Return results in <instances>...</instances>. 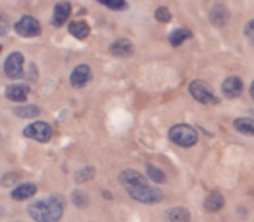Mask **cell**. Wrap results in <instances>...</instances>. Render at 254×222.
Instances as JSON below:
<instances>
[{"mask_svg": "<svg viewBox=\"0 0 254 222\" xmlns=\"http://www.w3.org/2000/svg\"><path fill=\"white\" fill-rule=\"evenodd\" d=\"M120 184L128 191V195L140 203H157L163 200V193L147 182V179L137 170H123L120 174Z\"/></svg>", "mask_w": 254, "mask_h": 222, "instance_id": "cell-1", "label": "cell"}, {"mask_svg": "<svg viewBox=\"0 0 254 222\" xmlns=\"http://www.w3.org/2000/svg\"><path fill=\"white\" fill-rule=\"evenodd\" d=\"M28 214L35 222H59L64 214V198L61 195H52L28 207Z\"/></svg>", "mask_w": 254, "mask_h": 222, "instance_id": "cell-2", "label": "cell"}, {"mask_svg": "<svg viewBox=\"0 0 254 222\" xmlns=\"http://www.w3.org/2000/svg\"><path fill=\"white\" fill-rule=\"evenodd\" d=\"M170 139L182 148H192L199 141V135L194 127L187 123H178L170 128Z\"/></svg>", "mask_w": 254, "mask_h": 222, "instance_id": "cell-3", "label": "cell"}, {"mask_svg": "<svg viewBox=\"0 0 254 222\" xmlns=\"http://www.w3.org/2000/svg\"><path fill=\"white\" fill-rule=\"evenodd\" d=\"M189 92H190V96L195 101L202 103V105H218V103H220V99L213 94V91L201 80L192 82V84L189 85Z\"/></svg>", "mask_w": 254, "mask_h": 222, "instance_id": "cell-4", "label": "cell"}, {"mask_svg": "<svg viewBox=\"0 0 254 222\" xmlns=\"http://www.w3.org/2000/svg\"><path fill=\"white\" fill-rule=\"evenodd\" d=\"M23 134L26 135V137L33 139V141L47 142V141H51V137H52V128H51V125L45 123V121H35V123L28 125V127L24 128Z\"/></svg>", "mask_w": 254, "mask_h": 222, "instance_id": "cell-5", "label": "cell"}, {"mask_svg": "<svg viewBox=\"0 0 254 222\" xmlns=\"http://www.w3.org/2000/svg\"><path fill=\"white\" fill-rule=\"evenodd\" d=\"M16 33H19L21 37H26V38H31V37H38L42 31V26L35 17L31 16H23L19 21L16 23L14 26Z\"/></svg>", "mask_w": 254, "mask_h": 222, "instance_id": "cell-6", "label": "cell"}, {"mask_svg": "<svg viewBox=\"0 0 254 222\" xmlns=\"http://www.w3.org/2000/svg\"><path fill=\"white\" fill-rule=\"evenodd\" d=\"M23 66H24V57L21 52H12L9 54V57L5 59V64H3V71L9 78L16 80V78L23 77Z\"/></svg>", "mask_w": 254, "mask_h": 222, "instance_id": "cell-7", "label": "cell"}, {"mask_svg": "<svg viewBox=\"0 0 254 222\" xmlns=\"http://www.w3.org/2000/svg\"><path fill=\"white\" fill-rule=\"evenodd\" d=\"M30 91L31 89L28 84H14V85H9V87H7L5 98L14 103H23V101H26Z\"/></svg>", "mask_w": 254, "mask_h": 222, "instance_id": "cell-8", "label": "cell"}, {"mask_svg": "<svg viewBox=\"0 0 254 222\" xmlns=\"http://www.w3.org/2000/svg\"><path fill=\"white\" fill-rule=\"evenodd\" d=\"M92 77V71H90V66L88 64H78L76 68L73 70L69 77V82L73 87H83Z\"/></svg>", "mask_w": 254, "mask_h": 222, "instance_id": "cell-9", "label": "cell"}, {"mask_svg": "<svg viewBox=\"0 0 254 222\" xmlns=\"http://www.w3.org/2000/svg\"><path fill=\"white\" fill-rule=\"evenodd\" d=\"M221 91H223V94L227 96V98L235 99V98H239V96L242 94V91H244V85H242V80L239 77H230V78H227V80L223 82V87H221Z\"/></svg>", "mask_w": 254, "mask_h": 222, "instance_id": "cell-10", "label": "cell"}, {"mask_svg": "<svg viewBox=\"0 0 254 222\" xmlns=\"http://www.w3.org/2000/svg\"><path fill=\"white\" fill-rule=\"evenodd\" d=\"M109 52L116 57H130L133 54V45L127 38H118L116 42H113L109 47Z\"/></svg>", "mask_w": 254, "mask_h": 222, "instance_id": "cell-11", "label": "cell"}, {"mask_svg": "<svg viewBox=\"0 0 254 222\" xmlns=\"http://www.w3.org/2000/svg\"><path fill=\"white\" fill-rule=\"evenodd\" d=\"M71 14V3L69 2H61L54 7V16H52V24L54 26H63Z\"/></svg>", "mask_w": 254, "mask_h": 222, "instance_id": "cell-12", "label": "cell"}, {"mask_svg": "<svg viewBox=\"0 0 254 222\" xmlns=\"http://www.w3.org/2000/svg\"><path fill=\"white\" fill-rule=\"evenodd\" d=\"M209 21L214 24V26L223 28L225 24H227V21H228V9L225 5H221V3L214 5L213 9H211V12H209Z\"/></svg>", "mask_w": 254, "mask_h": 222, "instance_id": "cell-13", "label": "cell"}, {"mask_svg": "<svg viewBox=\"0 0 254 222\" xmlns=\"http://www.w3.org/2000/svg\"><path fill=\"white\" fill-rule=\"evenodd\" d=\"M35 195H37V186L21 184L12 191V200L14 202H24V200H30L31 196H35Z\"/></svg>", "mask_w": 254, "mask_h": 222, "instance_id": "cell-14", "label": "cell"}, {"mask_svg": "<svg viewBox=\"0 0 254 222\" xmlns=\"http://www.w3.org/2000/svg\"><path fill=\"white\" fill-rule=\"evenodd\" d=\"M225 205V198L221 193L218 191H213L207 195L206 202H204V207H206L207 212H218V210H221Z\"/></svg>", "mask_w": 254, "mask_h": 222, "instance_id": "cell-15", "label": "cell"}, {"mask_svg": "<svg viewBox=\"0 0 254 222\" xmlns=\"http://www.w3.org/2000/svg\"><path fill=\"white\" fill-rule=\"evenodd\" d=\"M168 222H190V212L184 207H175L166 212Z\"/></svg>", "mask_w": 254, "mask_h": 222, "instance_id": "cell-16", "label": "cell"}, {"mask_svg": "<svg viewBox=\"0 0 254 222\" xmlns=\"http://www.w3.org/2000/svg\"><path fill=\"white\" fill-rule=\"evenodd\" d=\"M69 33L73 35V37L83 40V38H87L88 35H90V26H88L85 21H73V23L69 24Z\"/></svg>", "mask_w": 254, "mask_h": 222, "instance_id": "cell-17", "label": "cell"}, {"mask_svg": "<svg viewBox=\"0 0 254 222\" xmlns=\"http://www.w3.org/2000/svg\"><path fill=\"white\" fill-rule=\"evenodd\" d=\"M234 127L237 132L244 135H254V120L253 118H237L234 121Z\"/></svg>", "mask_w": 254, "mask_h": 222, "instance_id": "cell-18", "label": "cell"}, {"mask_svg": "<svg viewBox=\"0 0 254 222\" xmlns=\"http://www.w3.org/2000/svg\"><path fill=\"white\" fill-rule=\"evenodd\" d=\"M190 37H192L190 30H187V28H177V30L170 35V42H171V45L178 47V45H182L187 38H190Z\"/></svg>", "mask_w": 254, "mask_h": 222, "instance_id": "cell-19", "label": "cell"}, {"mask_svg": "<svg viewBox=\"0 0 254 222\" xmlns=\"http://www.w3.org/2000/svg\"><path fill=\"white\" fill-rule=\"evenodd\" d=\"M42 111L38 106L35 105H30V106H17V108H14V114L19 118H35L38 116Z\"/></svg>", "mask_w": 254, "mask_h": 222, "instance_id": "cell-20", "label": "cell"}, {"mask_svg": "<svg viewBox=\"0 0 254 222\" xmlns=\"http://www.w3.org/2000/svg\"><path fill=\"white\" fill-rule=\"evenodd\" d=\"M145 168H147V175H149V179H151V181L157 182V184H163V182H166V175H164L157 167L147 163V167H145Z\"/></svg>", "mask_w": 254, "mask_h": 222, "instance_id": "cell-21", "label": "cell"}, {"mask_svg": "<svg viewBox=\"0 0 254 222\" xmlns=\"http://www.w3.org/2000/svg\"><path fill=\"white\" fill-rule=\"evenodd\" d=\"M71 202H73V205L76 207V209H85V207L88 205V195L83 191H74L73 195H71Z\"/></svg>", "mask_w": 254, "mask_h": 222, "instance_id": "cell-22", "label": "cell"}, {"mask_svg": "<svg viewBox=\"0 0 254 222\" xmlns=\"http://www.w3.org/2000/svg\"><path fill=\"white\" fill-rule=\"evenodd\" d=\"M94 175H95L94 167H85V168H81V170L76 172L74 179H76V182H87V181H90Z\"/></svg>", "mask_w": 254, "mask_h": 222, "instance_id": "cell-23", "label": "cell"}, {"mask_svg": "<svg viewBox=\"0 0 254 222\" xmlns=\"http://www.w3.org/2000/svg\"><path fill=\"white\" fill-rule=\"evenodd\" d=\"M156 19L159 23H170L171 21V12L168 7H157L156 9Z\"/></svg>", "mask_w": 254, "mask_h": 222, "instance_id": "cell-24", "label": "cell"}, {"mask_svg": "<svg viewBox=\"0 0 254 222\" xmlns=\"http://www.w3.org/2000/svg\"><path fill=\"white\" fill-rule=\"evenodd\" d=\"M7 31H9V19L3 14H0V37L7 35Z\"/></svg>", "mask_w": 254, "mask_h": 222, "instance_id": "cell-25", "label": "cell"}, {"mask_svg": "<svg viewBox=\"0 0 254 222\" xmlns=\"http://www.w3.org/2000/svg\"><path fill=\"white\" fill-rule=\"evenodd\" d=\"M104 5L109 7V9H116V10H123L128 7L127 2H104Z\"/></svg>", "mask_w": 254, "mask_h": 222, "instance_id": "cell-26", "label": "cell"}, {"mask_svg": "<svg viewBox=\"0 0 254 222\" xmlns=\"http://www.w3.org/2000/svg\"><path fill=\"white\" fill-rule=\"evenodd\" d=\"M246 37L251 38V40L254 42V19L249 21L248 26H246Z\"/></svg>", "mask_w": 254, "mask_h": 222, "instance_id": "cell-27", "label": "cell"}, {"mask_svg": "<svg viewBox=\"0 0 254 222\" xmlns=\"http://www.w3.org/2000/svg\"><path fill=\"white\" fill-rule=\"evenodd\" d=\"M10 179H19V175H17V174H9V175H5V177L2 179V186H10V184H14V181H10Z\"/></svg>", "mask_w": 254, "mask_h": 222, "instance_id": "cell-28", "label": "cell"}, {"mask_svg": "<svg viewBox=\"0 0 254 222\" xmlns=\"http://www.w3.org/2000/svg\"><path fill=\"white\" fill-rule=\"evenodd\" d=\"M249 94H251V98H253V101H254V82L251 84V89H249Z\"/></svg>", "mask_w": 254, "mask_h": 222, "instance_id": "cell-29", "label": "cell"}, {"mask_svg": "<svg viewBox=\"0 0 254 222\" xmlns=\"http://www.w3.org/2000/svg\"><path fill=\"white\" fill-rule=\"evenodd\" d=\"M2 216H3V207H0V219H2Z\"/></svg>", "mask_w": 254, "mask_h": 222, "instance_id": "cell-30", "label": "cell"}, {"mask_svg": "<svg viewBox=\"0 0 254 222\" xmlns=\"http://www.w3.org/2000/svg\"><path fill=\"white\" fill-rule=\"evenodd\" d=\"M0 52H2V45H0Z\"/></svg>", "mask_w": 254, "mask_h": 222, "instance_id": "cell-31", "label": "cell"}]
</instances>
